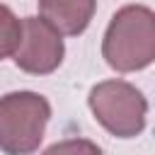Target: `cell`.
I'll use <instances>...</instances> for the list:
<instances>
[{
    "mask_svg": "<svg viewBox=\"0 0 155 155\" xmlns=\"http://www.w3.org/2000/svg\"><path fill=\"white\" fill-rule=\"evenodd\" d=\"M102 56L119 73H136L155 61V12L148 5L119 7L104 31Z\"/></svg>",
    "mask_w": 155,
    "mask_h": 155,
    "instance_id": "6da1fadb",
    "label": "cell"
},
{
    "mask_svg": "<svg viewBox=\"0 0 155 155\" xmlns=\"http://www.w3.org/2000/svg\"><path fill=\"white\" fill-rule=\"evenodd\" d=\"M51 119L44 94L17 90L0 97V150L5 155H31L39 150Z\"/></svg>",
    "mask_w": 155,
    "mask_h": 155,
    "instance_id": "7a4b0ae2",
    "label": "cell"
},
{
    "mask_svg": "<svg viewBox=\"0 0 155 155\" xmlns=\"http://www.w3.org/2000/svg\"><path fill=\"white\" fill-rule=\"evenodd\" d=\"M87 104L92 116L116 138H136L143 133L148 121V99L145 94L119 78L97 82L90 94Z\"/></svg>",
    "mask_w": 155,
    "mask_h": 155,
    "instance_id": "3957f363",
    "label": "cell"
},
{
    "mask_svg": "<svg viewBox=\"0 0 155 155\" xmlns=\"http://www.w3.org/2000/svg\"><path fill=\"white\" fill-rule=\"evenodd\" d=\"M65 56L63 36L39 15L22 17V41L15 58V65L31 75L53 73Z\"/></svg>",
    "mask_w": 155,
    "mask_h": 155,
    "instance_id": "277c9868",
    "label": "cell"
},
{
    "mask_svg": "<svg viewBox=\"0 0 155 155\" xmlns=\"http://www.w3.org/2000/svg\"><path fill=\"white\" fill-rule=\"evenodd\" d=\"M94 10H97L94 0H41L39 2V17L46 19L61 36L82 34L92 22Z\"/></svg>",
    "mask_w": 155,
    "mask_h": 155,
    "instance_id": "5b68a950",
    "label": "cell"
},
{
    "mask_svg": "<svg viewBox=\"0 0 155 155\" xmlns=\"http://www.w3.org/2000/svg\"><path fill=\"white\" fill-rule=\"evenodd\" d=\"M22 41V19L12 12L10 5L0 2V61L17 53Z\"/></svg>",
    "mask_w": 155,
    "mask_h": 155,
    "instance_id": "8992f818",
    "label": "cell"
},
{
    "mask_svg": "<svg viewBox=\"0 0 155 155\" xmlns=\"http://www.w3.org/2000/svg\"><path fill=\"white\" fill-rule=\"evenodd\" d=\"M39 155H104V153L90 138H65V140H58V143L48 145Z\"/></svg>",
    "mask_w": 155,
    "mask_h": 155,
    "instance_id": "52a82bcc",
    "label": "cell"
}]
</instances>
